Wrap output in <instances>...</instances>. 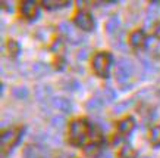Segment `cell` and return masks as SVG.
Wrapping results in <instances>:
<instances>
[{
	"label": "cell",
	"instance_id": "9a60e30c",
	"mask_svg": "<svg viewBox=\"0 0 160 158\" xmlns=\"http://www.w3.org/2000/svg\"><path fill=\"white\" fill-rule=\"evenodd\" d=\"M159 16V2H154V3H150V8L147 10V21H153Z\"/></svg>",
	"mask_w": 160,
	"mask_h": 158
},
{
	"label": "cell",
	"instance_id": "e0dca14e",
	"mask_svg": "<svg viewBox=\"0 0 160 158\" xmlns=\"http://www.w3.org/2000/svg\"><path fill=\"white\" fill-rule=\"evenodd\" d=\"M150 142L153 143L154 146H160V126H156V127L151 128Z\"/></svg>",
	"mask_w": 160,
	"mask_h": 158
},
{
	"label": "cell",
	"instance_id": "8fae6325",
	"mask_svg": "<svg viewBox=\"0 0 160 158\" xmlns=\"http://www.w3.org/2000/svg\"><path fill=\"white\" fill-rule=\"evenodd\" d=\"M134 127H135V121H134V118H131V117L122 120L121 123H119V132H121L122 134H129L132 130H134Z\"/></svg>",
	"mask_w": 160,
	"mask_h": 158
},
{
	"label": "cell",
	"instance_id": "30bf717a",
	"mask_svg": "<svg viewBox=\"0 0 160 158\" xmlns=\"http://www.w3.org/2000/svg\"><path fill=\"white\" fill-rule=\"evenodd\" d=\"M24 158H43V149L38 145H28L24 151Z\"/></svg>",
	"mask_w": 160,
	"mask_h": 158
},
{
	"label": "cell",
	"instance_id": "5bb4252c",
	"mask_svg": "<svg viewBox=\"0 0 160 158\" xmlns=\"http://www.w3.org/2000/svg\"><path fill=\"white\" fill-rule=\"evenodd\" d=\"M49 73V67L46 64H43V62H35L34 65H32V74L35 75V77H43V75H46Z\"/></svg>",
	"mask_w": 160,
	"mask_h": 158
},
{
	"label": "cell",
	"instance_id": "cb8c5ba5",
	"mask_svg": "<svg viewBox=\"0 0 160 158\" xmlns=\"http://www.w3.org/2000/svg\"><path fill=\"white\" fill-rule=\"evenodd\" d=\"M103 98L106 99L107 102H112V101H115V98H116V93L107 86V87H104V90H103Z\"/></svg>",
	"mask_w": 160,
	"mask_h": 158
},
{
	"label": "cell",
	"instance_id": "7c38bea8",
	"mask_svg": "<svg viewBox=\"0 0 160 158\" xmlns=\"http://www.w3.org/2000/svg\"><path fill=\"white\" fill-rule=\"evenodd\" d=\"M103 108V101L100 98H92L87 102V111L88 112H98Z\"/></svg>",
	"mask_w": 160,
	"mask_h": 158
},
{
	"label": "cell",
	"instance_id": "d4e9b609",
	"mask_svg": "<svg viewBox=\"0 0 160 158\" xmlns=\"http://www.w3.org/2000/svg\"><path fill=\"white\" fill-rule=\"evenodd\" d=\"M50 50H52L53 53H59V52H62L63 50V41L60 39H56L54 40V43L52 45V47H50Z\"/></svg>",
	"mask_w": 160,
	"mask_h": 158
},
{
	"label": "cell",
	"instance_id": "7402d4cb",
	"mask_svg": "<svg viewBox=\"0 0 160 158\" xmlns=\"http://www.w3.org/2000/svg\"><path fill=\"white\" fill-rule=\"evenodd\" d=\"M49 95H50V87H49V86H41V87H38V89H37V98H38L40 101L46 99Z\"/></svg>",
	"mask_w": 160,
	"mask_h": 158
},
{
	"label": "cell",
	"instance_id": "52a82bcc",
	"mask_svg": "<svg viewBox=\"0 0 160 158\" xmlns=\"http://www.w3.org/2000/svg\"><path fill=\"white\" fill-rule=\"evenodd\" d=\"M22 14L24 16H27L28 19H34L37 14H38V8H37V3L32 2V0H27L22 3Z\"/></svg>",
	"mask_w": 160,
	"mask_h": 158
},
{
	"label": "cell",
	"instance_id": "ac0fdd59",
	"mask_svg": "<svg viewBox=\"0 0 160 158\" xmlns=\"http://www.w3.org/2000/svg\"><path fill=\"white\" fill-rule=\"evenodd\" d=\"M69 5L68 2H54V0H44L43 6L47 9H56V8H62V6Z\"/></svg>",
	"mask_w": 160,
	"mask_h": 158
},
{
	"label": "cell",
	"instance_id": "44dd1931",
	"mask_svg": "<svg viewBox=\"0 0 160 158\" xmlns=\"http://www.w3.org/2000/svg\"><path fill=\"white\" fill-rule=\"evenodd\" d=\"M8 49H9V55L10 56H18V53H19V45L15 41V40H9L8 41Z\"/></svg>",
	"mask_w": 160,
	"mask_h": 158
},
{
	"label": "cell",
	"instance_id": "484cf974",
	"mask_svg": "<svg viewBox=\"0 0 160 158\" xmlns=\"http://www.w3.org/2000/svg\"><path fill=\"white\" fill-rule=\"evenodd\" d=\"M132 104V101H125V102H121V104H118L116 105V108H115V114H121V112H123L129 105Z\"/></svg>",
	"mask_w": 160,
	"mask_h": 158
},
{
	"label": "cell",
	"instance_id": "9c48e42d",
	"mask_svg": "<svg viewBox=\"0 0 160 158\" xmlns=\"http://www.w3.org/2000/svg\"><path fill=\"white\" fill-rule=\"evenodd\" d=\"M129 41H131V45L134 46V47H137V49H141V47H144L146 46V41H147V37L146 34H144V31H134L131 34V39H129Z\"/></svg>",
	"mask_w": 160,
	"mask_h": 158
},
{
	"label": "cell",
	"instance_id": "f546056e",
	"mask_svg": "<svg viewBox=\"0 0 160 158\" xmlns=\"http://www.w3.org/2000/svg\"><path fill=\"white\" fill-rule=\"evenodd\" d=\"M146 158H148V157H146Z\"/></svg>",
	"mask_w": 160,
	"mask_h": 158
},
{
	"label": "cell",
	"instance_id": "3957f363",
	"mask_svg": "<svg viewBox=\"0 0 160 158\" xmlns=\"http://www.w3.org/2000/svg\"><path fill=\"white\" fill-rule=\"evenodd\" d=\"M112 64V56L107 52H100L92 59V68L98 77H107L109 68Z\"/></svg>",
	"mask_w": 160,
	"mask_h": 158
},
{
	"label": "cell",
	"instance_id": "d6986e66",
	"mask_svg": "<svg viewBox=\"0 0 160 158\" xmlns=\"http://www.w3.org/2000/svg\"><path fill=\"white\" fill-rule=\"evenodd\" d=\"M12 93H13V96L16 99H27L28 98V89L24 87V86H22V87H15Z\"/></svg>",
	"mask_w": 160,
	"mask_h": 158
},
{
	"label": "cell",
	"instance_id": "5b68a950",
	"mask_svg": "<svg viewBox=\"0 0 160 158\" xmlns=\"http://www.w3.org/2000/svg\"><path fill=\"white\" fill-rule=\"evenodd\" d=\"M75 24L78 28H81L84 31H91L94 28V19L87 12H78L75 16Z\"/></svg>",
	"mask_w": 160,
	"mask_h": 158
},
{
	"label": "cell",
	"instance_id": "7a4b0ae2",
	"mask_svg": "<svg viewBox=\"0 0 160 158\" xmlns=\"http://www.w3.org/2000/svg\"><path fill=\"white\" fill-rule=\"evenodd\" d=\"M88 132H90V126H88V123L85 120H75V121H72L71 132H69L71 142L73 145H77V146L78 145H82L84 140L88 136Z\"/></svg>",
	"mask_w": 160,
	"mask_h": 158
},
{
	"label": "cell",
	"instance_id": "2e32d148",
	"mask_svg": "<svg viewBox=\"0 0 160 158\" xmlns=\"http://www.w3.org/2000/svg\"><path fill=\"white\" fill-rule=\"evenodd\" d=\"M98 152H100V142L90 143V145L85 146V154L90 155V157H97Z\"/></svg>",
	"mask_w": 160,
	"mask_h": 158
},
{
	"label": "cell",
	"instance_id": "6da1fadb",
	"mask_svg": "<svg viewBox=\"0 0 160 158\" xmlns=\"http://www.w3.org/2000/svg\"><path fill=\"white\" fill-rule=\"evenodd\" d=\"M116 80L119 81V84L122 86V89L126 90V89H131V83H128V80L132 77L134 74V65H132L131 61L125 59V58H121L118 59V64H116Z\"/></svg>",
	"mask_w": 160,
	"mask_h": 158
},
{
	"label": "cell",
	"instance_id": "ffe728a7",
	"mask_svg": "<svg viewBox=\"0 0 160 158\" xmlns=\"http://www.w3.org/2000/svg\"><path fill=\"white\" fill-rule=\"evenodd\" d=\"M121 157L122 158H135L137 157V152L132 149V146L129 145H125L121 151Z\"/></svg>",
	"mask_w": 160,
	"mask_h": 158
},
{
	"label": "cell",
	"instance_id": "f1b7e54d",
	"mask_svg": "<svg viewBox=\"0 0 160 158\" xmlns=\"http://www.w3.org/2000/svg\"><path fill=\"white\" fill-rule=\"evenodd\" d=\"M106 158H113V157H112L110 154H107V155H106Z\"/></svg>",
	"mask_w": 160,
	"mask_h": 158
},
{
	"label": "cell",
	"instance_id": "277c9868",
	"mask_svg": "<svg viewBox=\"0 0 160 158\" xmlns=\"http://www.w3.org/2000/svg\"><path fill=\"white\" fill-rule=\"evenodd\" d=\"M21 138V130L19 128H9V130H5L2 133V151L3 154H6L8 151L13 148L15 145L18 143Z\"/></svg>",
	"mask_w": 160,
	"mask_h": 158
},
{
	"label": "cell",
	"instance_id": "4fadbf2b",
	"mask_svg": "<svg viewBox=\"0 0 160 158\" xmlns=\"http://www.w3.org/2000/svg\"><path fill=\"white\" fill-rule=\"evenodd\" d=\"M106 28H107V33L110 35L116 34L118 31H119V18H118V16H112L110 19L107 21Z\"/></svg>",
	"mask_w": 160,
	"mask_h": 158
},
{
	"label": "cell",
	"instance_id": "83f0119b",
	"mask_svg": "<svg viewBox=\"0 0 160 158\" xmlns=\"http://www.w3.org/2000/svg\"><path fill=\"white\" fill-rule=\"evenodd\" d=\"M154 35L157 37V39H160V22L156 25V28H154Z\"/></svg>",
	"mask_w": 160,
	"mask_h": 158
},
{
	"label": "cell",
	"instance_id": "8992f818",
	"mask_svg": "<svg viewBox=\"0 0 160 158\" xmlns=\"http://www.w3.org/2000/svg\"><path fill=\"white\" fill-rule=\"evenodd\" d=\"M60 27V30H62V33H65L66 34V37H68V40L71 41V43H73V45H78V43H81L82 41V37H81V34L78 33L75 28H73L72 25L69 24V22H62V24L59 25Z\"/></svg>",
	"mask_w": 160,
	"mask_h": 158
},
{
	"label": "cell",
	"instance_id": "4316f807",
	"mask_svg": "<svg viewBox=\"0 0 160 158\" xmlns=\"http://www.w3.org/2000/svg\"><path fill=\"white\" fill-rule=\"evenodd\" d=\"M87 55H88V50H85V49L81 50V52L77 55V59H78V61H84L85 58H87Z\"/></svg>",
	"mask_w": 160,
	"mask_h": 158
},
{
	"label": "cell",
	"instance_id": "ba28073f",
	"mask_svg": "<svg viewBox=\"0 0 160 158\" xmlns=\"http://www.w3.org/2000/svg\"><path fill=\"white\" fill-rule=\"evenodd\" d=\"M52 104H53L54 108H58L62 112H66V114L72 112V104L66 98H54V99H52Z\"/></svg>",
	"mask_w": 160,
	"mask_h": 158
},
{
	"label": "cell",
	"instance_id": "603a6c76",
	"mask_svg": "<svg viewBox=\"0 0 160 158\" xmlns=\"http://www.w3.org/2000/svg\"><path fill=\"white\" fill-rule=\"evenodd\" d=\"M65 123H66V120L62 115H54L53 118H52V126L56 128H62L65 126Z\"/></svg>",
	"mask_w": 160,
	"mask_h": 158
}]
</instances>
